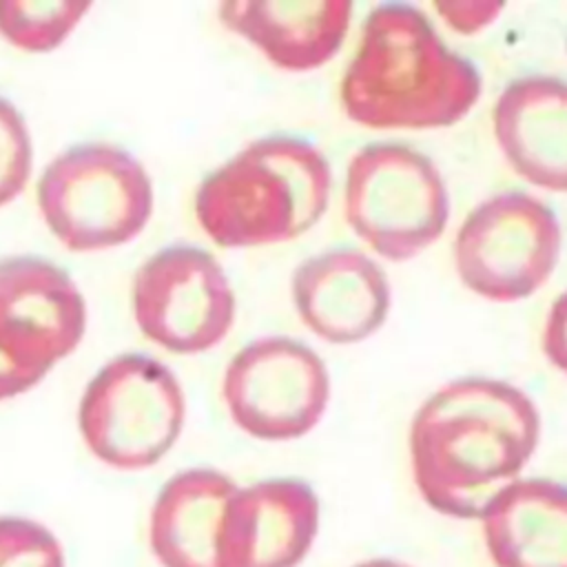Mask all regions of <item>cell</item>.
<instances>
[{"label":"cell","mask_w":567,"mask_h":567,"mask_svg":"<svg viewBox=\"0 0 567 567\" xmlns=\"http://www.w3.org/2000/svg\"><path fill=\"white\" fill-rule=\"evenodd\" d=\"M540 436L534 401L516 385L467 377L439 388L410 425L412 476L439 514L481 518L527 465Z\"/></svg>","instance_id":"6da1fadb"},{"label":"cell","mask_w":567,"mask_h":567,"mask_svg":"<svg viewBox=\"0 0 567 567\" xmlns=\"http://www.w3.org/2000/svg\"><path fill=\"white\" fill-rule=\"evenodd\" d=\"M481 95L476 66L447 49L430 18L403 2L370 11L341 78L346 115L368 128H441Z\"/></svg>","instance_id":"7a4b0ae2"},{"label":"cell","mask_w":567,"mask_h":567,"mask_svg":"<svg viewBox=\"0 0 567 567\" xmlns=\"http://www.w3.org/2000/svg\"><path fill=\"white\" fill-rule=\"evenodd\" d=\"M330 182V166L310 142L261 137L202 179L195 217L224 248L290 241L321 219Z\"/></svg>","instance_id":"3957f363"},{"label":"cell","mask_w":567,"mask_h":567,"mask_svg":"<svg viewBox=\"0 0 567 567\" xmlns=\"http://www.w3.org/2000/svg\"><path fill=\"white\" fill-rule=\"evenodd\" d=\"M38 208L69 250L113 248L144 230L153 213V184L128 151L106 142L78 144L42 171Z\"/></svg>","instance_id":"277c9868"},{"label":"cell","mask_w":567,"mask_h":567,"mask_svg":"<svg viewBox=\"0 0 567 567\" xmlns=\"http://www.w3.org/2000/svg\"><path fill=\"white\" fill-rule=\"evenodd\" d=\"M184 414V392L171 368L153 357L124 352L89 381L78 425L95 458L117 470H144L175 445Z\"/></svg>","instance_id":"5b68a950"},{"label":"cell","mask_w":567,"mask_h":567,"mask_svg":"<svg viewBox=\"0 0 567 567\" xmlns=\"http://www.w3.org/2000/svg\"><path fill=\"white\" fill-rule=\"evenodd\" d=\"M447 190L421 151L379 142L350 159L343 213L350 228L381 257L403 261L436 241L447 221Z\"/></svg>","instance_id":"8992f818"},{"label":"cell","mask_w":567,"mask_h":567,"mask_svg":"<svg viewBox=\"0 0 567 567\" xmlns=\"http://www.w3.org/2000/svg\"><path fill=\"white\" fill-rule=\"evenodd\" d=\"M560 226L551 208L520 190L496 193L461 224L454 264L472 292L492 301L534 295L554 272Z\"/></svg>","instance_id":"52a82bcc"},{"label":"cell","mask_w":567,"mask_h":567,"mask_svg":"<svg viewBox=\"0 0 567 567\" xmlns=\"http://www.w3.org/2000/svg\"><path fill=\"white\" fill-rule=\"evenodd\" d=\"M221 394L239 430L261 441H290L323 416L330 379L326 363L306 343L261 337L230 359Z\"/></svg>","instance_id":"ba28073f"},{"label":"cell","mask_w":567,"mask_h":567,"mask_svg":"<svg viewBox=\"0 0 567 567\" xmlns=\"http://www.w3.org/2000/svg\"><path fill=\"white\" fill-rule=\"evenodd\" d=\"M133 315L148 341L171 352L195 354L226 337L235 319V295L208 250L173 244L137 268Z\"/></svg>","instance_id":"9c48e42d"},{"label":"cell","mask_w":567,"mask_h":567,"mask_svg":"<svg viewBox=\"0 0 567 567\" xmlns=\"http://www.w3.org/2000/svg\"><path fill=\"white\" fill-rule=\"evenodd\" d=\"M84 297L58 264L22 255L0 259V350L44 377L84 334Z\"/></svg>","instance_id":"30bf717a"},{"label":"cell","mask_w":567,"mask_h":567,"mask_svg":"<svg viewBox=\"0 0 567 567\" xmlns=\"http://www.w3.org/2000/svg\"><path fill=\"white\" fill-rule=\"evenodd\" d=\"M319 529V498L299 478L237 487L221 525V567H297Z\"/></svg>","instance_id":"8fae6325"},{"label":"cell","mask_w":567,"mask_h":567,"mask_svg":"<svg viewBox=\"0 0 567 567\" xmlns=\"http://www.w3.org/2000/svg\"><path fill=\"white\" fill-rule=\"evenodd\" d=\"M292 301L306 328L330 343L370 337L390 308L388 277L354 248H334L301 261L292 275Z\"/></svg>","instance_id":"7c38bea8"},{"label":"cell","mask_w":567,"mask_h":567,"mask_svg":"<svg viewBox=\"0 0 567 567\" xmlns=\"http://www.w3.org/2000/svg\"><path fill=\"white\" fill-rule=\"evenodd\" d=\"M494 135L507 164L529 184L567 193V82L527 75L494 104Z\"/></svg>","instance_id":"4fadbf2b"},{"label":"cell","mask_w":567,"mask_h":567,"mask_svg":"<svg viewBox=\"0 0 567 567\" xmlns=\"http://www.w3.org/2000/svg\"><path fill=\"white\" fill-rule=\"evenodd\" d=\"M348 0H235L219 20L279 69L310 71L328 62L350 27Z\"/></svg>","instance_id":"5bb4252c"},{"label":"cell","mask_w":567,"mask_h":567,"mask_svg":"<svg viewBox=\"0 0 567 567\" xmlns=\"http://www.w3.org/2000/svg\"><path fill=\"white\" fill-rule=\"evenodd\" d=\"M233 478L217 470H184L159 489L148 520V545L162 567H221V525Z\"/></svg>","instance_id":"9a60e30c"},{"label":"cell","mask_w":567,"mask_h":567,"mask_svg":"<svg viewBox=\"0 0 567 567\" xmlns=\"http://www.w3.org/2000/svg\"><path fill=\"white\" fill-rule=\"evenodd\" d=\"M483 543L496 567H567V485L516 478L483 509Z\"/></svg>","instance_id":"2e32d148"},{"label":"cell","mask_w":567,"mask_h":567,"mask_svg":"<svg viewBox=\"0 0 567 567\" xmlns=\"http://www.w3.org/2000/svg\"><path fill=\"white\" fill-rule=\"evenodd\" d=\"M91 2L0 0V35L29 53L58 49L78 27Z\"/></svg>","instance_id":"e0dca14e"},{"label":"cell","mask_w":567,"mask_h":567,"mask_svg":"<svg viewBox=\"0 0 567 567\" xmlns=\"http://www.w3.org/2000/svg\"><path fill=\"white\" fill-rule=\"evenodd\" d=\"M0 567H66L55 534L22 516H0Z\"/></svg>","instance_id":"ac0fdd59"},{"label":"cell","mask_w":567,"mask_h":567,"mask_svg":"<svg viewBox=\"0 0 567 567\" xmlns=\"http://www.w3.org/2000/svg\"><path fill=\"white\" fill-rule=\"evenodd\" d=\"M31 135L20 111L0 97V206L13 202L31 175Z\"/></svg>","instance_id":"d6986e66"},{"label":"cell","mask_w":567,"mask_h":567,"mask_svg":"<svg viewBox=\"0 0 567 567\" xmlns=\"http://www.w3.org/2000/svg\"><path fill=\"white\" fill-rule=\"evenodd\" d=\"M543 350L547 359L567 374V290L554 299L547 312Z\"/></svg>","instance_id":"ffe728a7"},{"label":"cell","mask_w":567,"mask_h":567,"mask_svg":"<svg viewBox=\"0 0 567 567\" xmlns=\"http://www.w3.org/2000/svg\"><path fill=\"white\" fill-rule=\"evenodd\" d=\"M443 20L463 33H474L481 27L489 24L496 13L503 9L501 2H450V4H436L434 7Z\"/></svg>","instance_id":"44dd1931"},{"label":"cell","mask_w":567,"mask_h":567,"mask_svg":"<svg viewBox=\"0 0 567 567\" xmlns=\"http://www.w3.org/2000/svg\"><path fill=\"white\" fill-rule=\"evenodd\" d=\"M40 381H42L40 374L22 368L20 363H16L11 357H7L0 350V401L22 394Z\"/></svg>","instance_id":"7402d4cb"},{"label":"cell","mask_w":567,"mask_h":567,"mask_svg":"<svg viewBox=\"0 0 567 567\" xmlns=\"http://www.w3.org/2000/svg\"><path fill=\"white\" fill-rule=\"evenodd\" d=\"M354 567H410V565L399 563V560H394V558H370V560L357 563Z\"/></svg>","instance_id":"603a6c76"}]
</instances>
